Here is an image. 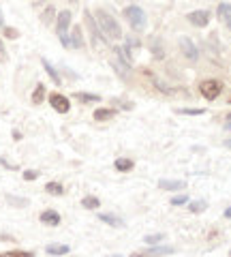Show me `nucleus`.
Returning a JSON list of instances; mask_svg holds the SVG:
<instances>
[{
	"instance_id": "nucleus-1",
	"label": "nucleus",
	"mask_w": 231,
	"mask_h": 257,
	"mask_svg": "<svg viewBox=\"0 0 231 257\" xmlns=\"http://www.w3.org/2000/svg\"><path fill=\"white\" fill-rule=\"evenodd\" d=\"M97 21H99L101 30H103V34H105L107 39H112V41L122 39V28H120V24H118V21H116L107 11L99 9V11H97Z\"/></svg>"
},
{
	"instance_id": "nucleus-2",
	"label": "nucleus",
	"mask_w": 231,
	"mask_h": 257,
	"mask_svg": "<svg viewBox=\"0 0 231 257\" xmlns=\"http://www.w3.org/2000/svg\"><path fill=\"white\" fill-rule=\"evenodd\" d=\"M124 17H126L128 24H131L133 30H139V32L148 24V17H146V13H143V9H141V6H135V4L126 6V9H124Z\"/></svg>"
},
{
	"instance_id": "nucleus-3",
	"label": "nucleus",
	"mask_w": 231,
	"mask_h": 257,
	"mask_svg": "<svg viewBox=\"0 0 231 257\" xmlns=\"http://www.w3.org/2000/svg\"><path fill=\"white\" fill-rule=\"evenodd\" d=\"M69 24H71V11L58 13V26H56L58 28V37H60L62 45H67V47H71V41H69V34H67Z\"/></svg>"
},
{
	"instance_id": "nucleus-4",
	"label": "nucleus",
	"mask_w": 231,
	"mask_h": 257,
	"mask_svg": "<svg viewBox=\"0 0 231 257\" xmlns=\"http://www.w3.org/2000/svg\"><path fill=\"white\" fill-rule=\"evenodd\" d=\"M199 90H201V95H204L208 101H214V99L221 95L223 84H221V82H216V80H206V82H201Z\"/></svg>"
},
{
	"instance_id": "nucleus-5",
	"label": "nucleus",
	"mask_w": 231,
	"mask_h": 257,
	"mask_svg": "<svg viewBox=\"0 0 231 257\" xmlns=\"http://www.w3.org/2000/svg\"><path fill=\"white\" fill-rule=\"evenodd\" d=\"M186 17H189V21L193 26H199V28H204V26L210 24V13L204 11V9H201V11H191Z\"/></svg>"
},
{
	"instance_id": "nucleus-6",
	"label": "nucleus",
	"mask_w": 231,
	"mask_h": 257,
	"mask_svg": "<svg viewBox=\"0 0 231 257\" xmlns=\"http://www.w3.org/2000/svg\"><path fill=\"white\" fill-rule=\"evenodd\" d=\"M49 103H52V107L56 112H60V114H67L71 110V103H69V99L67 97H62V95H58V92H54L52 97H49Z\"/></svg>"
},
{
	"instance_id": "nucleus-7",
	"label": "nucleus",
	"mask_w": 231,
	"mask_h": 257,
	"mask_svg": "<svg viewBox=\"0 0 231 257\" xmlns=\"http://www.w3.org/2000/svg\"><path fill=\"white\" fill-rule=\"evenodd\" d=\"M180 49H182V54H184L189 60H197V58H199V52H197V47L193 45L191 39H186V37L180 39Z\"/></svg>"
},
{
	"instance_id": "nucleus-8",
	"label": "nucleus",
	"mask_w": 231,
	"mask_h": 257,
	"mask_svg": "<svg viewBox=\"0 0 231 257\" xmlns=\"http://www.w3.org/2000/svg\"><path fill=\"white\" fill-rule=\"evenodd\" d=\"M171 253H173V247H158L146 253H135L133 257H161V255H171Z\"/></svg>"
},
{
	"instance_id": "nucleus-9",
	"label": "nucleus",
	"mask_w": 231,
	"mask_h": 257,
	"mask_svg": "<svg viewBox=\"0 0 231 257\" xmlns=\"http://www.w3.org/2000/svg\"><path fill=\"white\" fill-rule=\"evenodd\" d=\"M184 187L186 184L182 180H158V189H165V191H178Z\"/></svg>"
},
{
	"instance_id": "nucleus-10",
	"label": "nucleus",
	"mask_w": 231,
	"mask_h": 257,
	"mask_svg": "<svg viewBox=\"0 0 231 257\" xmlns=\"http://www.w3.org/2000/svg\"><path fill=\"white\" fill-rule=\"evenodd\" d=\"M41 221L45 225H58V223H60V214H58L56 210H45L41 214Z\"/></svg>"
},
{
	"instance_id": "nucleus-11",
	"label": "nucleus",
	"mask_w": 231,
	"mask_h": 257,
	"mask_svg": "<svg viewBox=\"0 0 231 257\" xmlns=\"http://www.w3.org/2000/svg\"><path fill=\"white\" fill-rule=\"evenodd\" d=\"M99 219L103 221V223H107V225H114V227H122L124 223H122V219L120 217H116V214H107V212H103V214H99Z\"/></svg>"
},
{
	"instance_id": "nucleus-12",
	"label": "nucleus",
	"mask_w": 231,
	"mask_h": 257,
	"mask_svg": "<svg viewBox=\"0 0 231 257\" xmlns=\"http://www.w3.org/2000/svg\"><path fill=\"white\" fill-rule=\"evenodd\" d=\"M71 47H82L84 45V37H82V28L75 26L73 28V32H71Z\"/></svg>"
},
{
	"instance_id": "nucleus-13",
	"label": "nucleus",
	"mask_w": 231,
	"mask_h": 257,
	"mask_svg": "<svg viewBox=\"0 0 231 257\" xmlns=\"http://www.w3.org/2000/svg\"><path fill=\"white\" fill-rule=\"evenodd\" d=\"M45 251L49 255H67L69 253V247L67 245H47Z\"/></svg>"
},
{
	"instance_id": "nucleus-14",
	"label": "nucleus",
	"mask_w": 231,
	"mask_h": 257,
	"mask_svg": "<svg viewBox=\"0 0 231 257\" xmlns=\"http://www.w3.org/2000/svg\"><path fill=\"white\" fill-rule=\"evenodd\" d=\"M75 99H77V101H82V103H97V101H101L99 95H86V92H75Z\"/></svg>"
},
{
	"instance_id": "nucleus-15",
	"label": "nucleus",
	"mask_w": 231,
	"mask_h": 257,
	"mask_svg": "<svg viewBox=\"0 0 231 257\" xmlns=\"http://www.w3.org/2000/svg\"><path fill=\"white\" fill-rule=\"evenodd\" d=\"M82 206H84V208H88V210H95V208H99V206H101V202H99V197L88 195V197L82 199Z\"/></svg>"
},
{
	"instance_id": "nucleus-16",
	"label": "nucleus",
	"mask_w": 231,
	"mask_h": 257,
	"mask_svg": "<svg viewBox=\"0 0 231 257\" xmlns=\"http://www.w3.org/2000/svg\"><path fill=\"white\" fill-rule=\"evenodd\" d=\"M45 191L49 193V195H62V193H64L62 184H58V182H47L45 184Z\"/></svg>"
},
{
	"instance_id": "nucleus-17",
	"label": "nucleus",
	"mask_w": 231,
	"mask_h": 257,
	"mask_svg": "<svg viewBox=\"0 0 231 257\" xmlns=\"http://www.w3.org/2000/svg\"><path fill=\"white\" fill-rule=\"evenodd\" d=\"M219 15H221V19H225L227 24H231V4H219Z\"/></svg>"
},
{
	"instance_id": "nucleus-18",
	"label": "nucleus",
	"mask_w": 231,
	"mask_h": 257,
	"mask_svg": "<svg viewBox=\"0 0 231 257\" xmlns=\"http://www.w3.org/2000/svg\"><path fill=\"white\" fill-rule=\"evenodd\" d=\"M131 167H133L131 159H118V161H116V169H118V171H131Z\"/></svg>"
},
{
	"instance_id": "nucleus-19",
	"label": "nucleus",
	"mask_w": 231,
	"mask_h": 257,
	"mask_svg": "<svg viewBox=\"0 0 231 257\" xmlns=\"http://www.w3.org/2000/svg\"><path fill=\"white\" fill-rule=\"evenodd\" d=\"M43 97H45V86L39 84L37 88H34V92H32V103H41Z\"/></svg>"
},
{
	"instance_id": "nucleus-20",
	"label": "nucleus",
	"mask_w": 231,
	"mask_h": 257,
	"mask_svg": "<svg viewBox=\"0 0 231 257\" xmlns=\"http://www.w3.org/2000/svg\"><path fill=\"white\" fill-rule=\"evenodd\" d=\"M43 67H45V71H47V75L49 77H52V80H54V84H60V77H58V73H56V69L52 67V64H49L45 58H43Z\"/></svg>"
},
{
	"instance_id": "nucleus-21",
	"label": "nucleus",
	"mask_w": 231,
	"mask_h": 257,
	"mask_svg": "<svg viewBox=\"0 0 231 257\" xmlns=\"http://www.w3.org/2000/svg\"><path fill=\"white\" fill-rule=\"evenodd\" d=\"M114 110H97L95 112V120H110V118H114Z\"/></svg>"
},
{
	"instance_id": "nucleus-22",
	"label": "nucleus",
	"mask_w": 231,
	"mask_h": 257,
	"mask_svg": "<svg viewBox=\"0 0 231 257\" xmlns=\"http://www.w3.org/2000/svg\"><path fill=\"white\" fill-rule=\"evenodd\" d=\"M146 245H156V242H161V240H165V236L163 234H152V236H146Z\"/></svg>"
},
{
	"instance_id": "nucleus-23",
	"label": "nucleus",
	"mask_w": 231,
	"mask_h": 257,
	"mask_svg": "<svg viewBox=\"0 0 231 257\" xmlns=\"http://www.w3.org/2000/svg\"><path fill=\"white\" fill-rule=\"evenodd\" d=\"M191 212H204L206 210V202H191Z\"/></svg>"
},
{
	"instance_id": "nucleus-24",
	"label": "nucleus",
	"mask_w": 231,
	"mask_h": 257,
	"mask_svg": "<svg viewBox=\"0 0 231 257\" xmlns=\"http://www.w3.org/2000/svg\"><path fill=\"white\" fill-rule=\"evenodd\" d=\"M171 204H173V206H184V204H189V197H186L184 193H182V195L173 197V199H171Z\"/></svg>"
},
{
	"instance_id": "nucleus-25",
	"label": "nucleus",
	"mask_w": 231,
	"mask_h": 257,
	"mask_svg": "<svg viewBox=\"0 0 231 257\" xmlns=\"http://www.w3.org/2000/svg\"><path fill=\"white\" fill-rule=\"evenodd\" d=\"M4 37H9V39H17V37H19V32L15 30V28L4 26Z\"/></svg>"
},
{
	"instance_id": "nucleus-26",
	"label": "nucleus",
	"mask_w": 231,
	"mask_h": 257,
	"mask_svg": "<svg viewBox=\"0 0 231 257\" xmlns=\"http://www.w3.org/2000/svg\"><path fill=\"white\" fill-rule=\"evenodd\" d=\"M6 257H34V255L26 251H11V253H6Z\"/></svg>"
},
{
	"instance_id": "nucleus-27",
	"label": "nucleus",
	"mask_w": 231,
	"mask_h": 257,
	"mask_svg": "<svg viewBox=\"0 0 231 257\" xmlns=\"http://www.w3.org/2000/svg\"><path fill=\"white\" fill-rule=\"evenodd\" d=\"M52 15H54V9H52V6H49V9H47L45 13H43V21H45V24H49V21L54 19Z\"/></svg>"
},
{
	"instance_id": "nucleus-28",
	"label": "nucleus",
	"mask_w": 231,
	"mask_h": 257,
	"mask_svg": "<svg viewBox=\"0 0 231 257\" xmlns=\"http://www.w3.org/2000/svg\"><path fill=\"white\" fill-rule=\"evenodd\" d=\"M39 176V171H34V169H28V171H24V178L26 180H34V178Z\"/></svg>"
},
{
	"instance_id": "nucleus-29",
	"label": "nucleus",
	"mask_w": 231,
	"mask_h": 257,
	"mask_svg": "<svg viewBox=\"0 0 231 257\" xmlns=\"http://www.w3.org/2000/svg\"><path fill=\"white\" fill-rule=\"evenodd\" d=\"M180 114H189V116H201L204 110H180Z\"/></svg>"
},
{
	"instance_id": "nucleus-30",
	"label": "nucleus",
	"mask_w": 231,
	"mask_h": 257,
	"mask_svg": "<svg viewBox=\"0 0 231 257\" xmlns=\"http://www.w3.org/2000/svg\"><path fill=\"white\" fill-rule=\"evenodd\" d=\"M225 217H227V219H231V206H229V208L225 210Z\"/></svg>"
},
{
	"instance_id": "nucleus-31",
	"label": "nucleus",
	"mask_w": 231,
	"mask_h": 257,
	"mask_svg": "<svg viewBox=\"0 0 231 257\" xmlns=\"http://www.w3.org/2000/svg\"><path fill=\"white\" fill-rule=\"evenodd\" d=\"M225 148H229V150H231V139H225Z\"/></svg>"
},
{
	"instance_id": "nucleus-32",
	"label": "nucleus",
	"mask_w": 231,
	"mask_h": 257,
	"mask_svg": "<svg viewBox=\"0 0 231 257\" xmlns=\"http://www.w3.org/2000/svg\"><path fill=\"white\" fill-rule=\"evenodd\" d=\"M0 26L4 28V19H2V13H0Z\"/></svg>"
},
{
	"instance_id": "nucleus-33",
	"label": "nucleus",
	"mask_w": 231,
	"mask_h": 257,
	"mask_svg": "<svg viewBox=\"0 0 231 257\" xmlns=\"http://www.w3.org/2000/svg\"><path fill=\"white\" fill-rule=\"evenodd\" d=\"M0 54H4V45H2V41H0Z\"/></svg>"
},
{
	"instance_id": "nucleus-34",
	"label": "nucleus",
	"mask_w": 231,
	"mask_h": 257,
	"mask_svg": "<svg viewBox=\"0 0 231 257\" xmlns=\"http://www.w3.org/2000/svg\"><path fill=\"white\" fill-rule=\"evenodd\" d=\"M225 127H227V128H231V120H227V125H225Z\"/></svg>"
},
{
	"instance_id": "nucleus-35",
	"label": "nucleus",
	"mask_w": 231,
	"mask_h": 257,
	"mask_svg": "<svg viewBox=\"0 0 231 257\" xmlns=\"http://www.w3.org/2000/svg\"><path fill=\"white\" fill-rule=\"evenodd\" d=\"M112 257H120V255H112Z\"/></svg>"
},
{
	"instance_id": "nucleus-36",
	"label": "nucleus",
	"mask_w": 231,
	"mask_h": 257,
	"mask_svg": "<svg viewBox=\"0 0 231 257\" xmlns=\"http://www.w3.org/2000/svg\"><path fill=\"white\" fill-rule=\"evenodd\" d=\"M0 257H6V255H0Z\"/></svg>"
},
{
	"instance_id": "nucleus-37",
	"label": "nucleus",
	"mask_w": 231,
	"mask_h": 257,
	"mask_svg": "<svg viewBox=\"0 0 231 257\" xmlns=\"http://www.w3.org/2000/svg\"><path fill=\"white\" fill-rule=\"evenodd\" d=\"M227 26H229V28H231V24H227Z\"/></svg>"
},
{
	"instance_id": "nucleus-38",
	"label": "nucleus",
	"mask_w": 231,
	"mask_h": 257,
	"mask_svg": "<svg viewBox=\"0 0 231 257\" xmlns=\"http://www.w3.org/2000/svg\"><path fill=\"white\" fill-rule=\"evenodd\" d=\"M229 255H231V251H229Z\"/></svg>"
}]
</instances>
